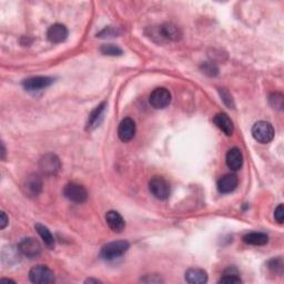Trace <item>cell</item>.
I'll list each match as a JSON object with an SVG mask.
<instances>
[{
  "instance_id": "6da1fadb",
  "label": "cell",
  "mask_w": 284,
  "mask_h": 284,
  "mask_svg": "<svg viewBox=\"0 0 284 284\" xmlns=\"http://www.w3.org/2000/svg\"><path fill=\"white\" fill-rule=\"evenodd\" d=\"M129 248L130 244L128 241H123V240H121V241H113L104 245L102 249H101L100 255L104 260L113 261L122 256L129 250Z\"/></svg>"
},
{
  "instance_id": "7a4b0ae2",
  "label": "cell",
  "mask_w": 284,
  "mask_h": 284,
  "mask_svg": "<svg viewBox=\"0 0 284 284\" xmlns=\"http://www.w3.org/2000/svg\"><path fill=\"white\" fill-rule=\"evenodd\" d=\"M252 136L257 142L269 143L274 138V128L268 121H257L252 127Z\"/></svg>"
},
{
  "instance_id": "3957f363",
  "label": "cell",
  "mask_w": 284,
  "mask_h": 284,
  "mask_svg": "<svg viewBox=\"0 0 284 284\" xmlns=\"http://www.w3.org/2000/svg\"><path fill=\"white\" fill-rule=\"evenodd\" d=\"M38 166H39V170L42 174L53 176L60 171L61 162L56 154L46 153L40 158Z\"/></svg>"
},
{
  "instance_id": "277c9868",
  "label": "cell",
  "mask_w": 284,
  "mask_h": 284,
  "mask_svg": "<svg viewBox=\"0 0 284 284\" xmlns=\"http://www.w3.org/2000/svg\"><path fill=\"white\" fill-rule=\"evenodd\" d=\"M29 280L37 284L54 283L55 273L47 266H36L29 271Z\"/></svg>"
},
{
  "instance_id": "5b68a950",
  "label": "cell",
  "mask_w": 284,
  "mask_h": 284,
  "mask_svg": "<svg viewBox=\"0 0 284 284\" xmlns=\"http://www.w3.org/2000/svg\"><path fill=\"white\" fill-rule=\"evenodd\" d=\"M64 195L69 200L74 203H84L88 199V192L84 186L75 182H70L64 189Z\"/></svg>"
},
{
  "instance_id": "8992f818",
  "label": "cell",
  "mask_w": 284,
  "mask_h": 284,
  "mask_svg": "<svg viewBox=\"0 0 284 284\" xmlns=\"http://www.w3.org/2000/svg\"><path fill=\"white\" fill-rule=\"evenodd\" d=\"M149 190L157 199L167 200L170 195V186L162 176H153L149 182Z\"/></svg>"
},
{
  "instance_id": "52a82bcc",
  "label": "cell",
  "mask_w": 284,
  "mask_h": 284,
  "mask_svg": "<svg viewBox=\"0 0 284 284\" xmlns=\"http://www.w3.org/2000/svg\"><path fill=\"white\" fill-rule=\"evenodd\" d=\"M149 101L154 109H165L171 102V93L166 88H156L151 92Z\"/></svg>"
},
{
  "instance_id": "ba28073f",
  "label": "cell",
  "mask_w": 284,
  "mask_h": 284,
  "mask_svg": "<svg viewBox=\"0 0 284 284\" xmlns=\"http://www.w3.org/2000/svg\"><path fill=\"white\" fill-rule=\"evenodd\" d=\"M42 190V179L39 174L31 173L29 174L23 181L22 185V191L26 194V197L35 198Z\"/></svg>"
},
{
  "instance_id": "9c48e42d",
  "label": "cell",
  "mask_w": 284,
  "mask_h": 284,
  "mask_svg": "<svg viewBox=\"0 0 284 284\" xmlns=\"http://www.w3.org/2000/svg\"><path fill=\"white\" fill-rule=\"evenodd\" d=\"M20 254L27 257H37L41 253V244L34 238H24L17 245Z\"/></svg>"
},
{
  "instance_id": "30bf717a",
  "label": "cell",
  "mask_w": 284,
  "mask_h": 284,
  "mask_svg": "<svg viewBox=\"0 0 284 284\" xmlns=\"http://www.w3.org/2000/svg\"><path fill=\"white\" fill-rule=\"evenodd\" d=\"M53 84H54L53 78L38 75V77H31V78L23 80L22 86L27 91L35 92V91L46 89V88L50 87Z\"/></svg>"
},
{
  "instance_id": "8fae6325",
  "label": "cell",
  "mask_w": 284,
  "mask_h": 284,
  "mask_svg": "<svg viewBox=\"0 0 284 284\" xmlns=\"http://www.w3.org/2000/svg\"><path fill=\"white\" fill-rule=\"evenodd\" d=\"M136 135V123L131 118H124L119 124L118 136L122 142H129Z\"/></svg>"
},
{
  "instance_id": "7c38bea8",
  "label": "cell",
  "mask_w": 284,
  "mask_h": 284,
  "mask_svg": "<svg viewBox=\"0 0 284 284\" xmlns=\"http://www.w3.org/2000/svg\"><path fill=\"white\" fill-rule=\"evenodd\" d=\"M68 29L65 24L55 23L47 31V38L50 42L60 43L64 42L68 38Z\"/></svg>"
},
{
  "instance_id": "4fadbf2b",
  "label": "cell",
  "mask_w": 284,
  "mask_h": 284,
  "mask_svg": "<svg viewBox=\"0 0 284 284\" xmlns=\"http://www.w3.org/2000/svg\"><path fill=\"white\" fill-rule=\"evenodd\" d=\"M239 184V180L237 178L236 174L228 173L224 174L223 176H221L220 180L218 181V190L221 193H231L237 189Z\"/></svg>"
},
{
  "instance_id": "5bb4252c",
  "label": "cell",
  "mask_w": 284,
  "mask_h": 284,
  "mask_svg": "<svg viewBox=\"0 0 284 284\" xmlns=\"http://www.w3.org/2000/svg\"><path fill=\"white\" fill-rule=\"evenodd\" d=\"M106 107H107V102H102L100 104L99 106L96 107V109H93L92 112L90 113L89 118H88V121H87V130H93L96 129L98 125H100L101 121H102L104 119V115L106 112Z\"/></svg>"
},
{
  "instance_id": "9a60e30c",
  "label": "cell",
  "mask_w": 284,
  "mask_h": 284,
  "mask_svg": "<svg viewBox=\"0 0 284 284\" xmlns=\"http://www.w3.org/2000/svg\"><path fill=\"white\" fill-rule=\"evenodd\" d=\"M226 166L232 171H238L242 168L243 165V156L241 150L239 148H232L229 150V152L226 153Z\"/></svg>"
},
{
  "instance_id": "2e32d148",
  "label": "cell",
  "mask_w": 284,
  "mask_h": 284,
  "mask_svg": "<svg viewBox=\"0 0 284 284\" xmlns=\"http://www.w3.org/2000/svg\"><path fill=\"white\" fill-rule=\"evenodd\" d=\"M106 222L109 225V228L113 231L120 233L125 228V222L121 214L117 211H109L106 214Z\"/></svg>"
},
{
  "instance_id": "e0dca14e",
  "label": "cell",
  "mask_w": 284,
  "mask_h": 284,
  "mask_svg": "<svg viewBox=\"0 0 284 284\" xmlns=\"http://www.w3.org/2000/svg\"><path fill=\"white\" fill-rule=\"evenodd\" d=\"M159 35L161 38L166 40H171V41H178L181 39L182 33L180 28H178L173 23H165L159 27Z\"/></svg>"
},
{
  "instance_id": "ac0fdd59",
  "label": "cell",
  "mask_w": 284,
  "mask_h": 284,
  "mask_svg": "<svg viewBox=\"0 0 284 284\" xmlns=\"http://www.w3.org/2000/svg\"><path fill=\"white\" fill-rule=\"evenodd\" d=\"M213 122L226 136H231L233 134V130H235L233 122L231 121L229 116L225 115V113H218L213 118Z\"/></svg>"
},
{
  "instance_id": "d6986e66",
  "label": "cell",
  "mask_w": 284,
  "mask_h": 284,
  "mask_svg": "<svg viewBox=\"0 0 284 284\" xmlns=\"http://www.w3.org/2000/svg\"><path fill=\"white\" fill-rule=\"evenodd\" d=\"M186 281L190 284H204L208 282V274L202 269H189L186 272Z\"/></svg>"
},
{
  "instance_id": "ffe728a7",
  "label": "cell",
  "mask_w": 284,
  "mask_h": 284,
  "mask_svg": "<svg viewBox=\"0 0 284 284\" xmlns=\"http://www.w3.org/2000/svg\"><path fill=\"white\" fill-rule=\"evenodd\" d=\"M243 241L250 245L261 247V245H266L269 242V237L262 232H251L243 237Z\"/></svg>"
},
{
  "instance_id": "44dd1931",
  "label": "cell",
  "mask_w": 284,
  "mask_h": 284,
  "mask_svg": "<svg viewBox=\"0 0 284 284\" xmlns=\"http://www.w3.org/2000/svg\"><path fill=\"white\" fill-rule=\"evenodd\" d=\"M35 229L38 232V235H39L40 238L43 240V242H45L47 247L53 249L55 247V238L47 226L40 224V223H37L35 225Z\"/></svg>"
},
{
  "instance_id": "7402d4cb",
  "label": "cell",
  "mask_w": 284,
  "mask_h": 284,
  "mask_svg": "<svg viewBox=\"0 0 284 284\" xmlns=\"http://www.w3.org/2000/svg\"><path fill=\"white\" fill-rule=\"evenodd\" d=\"M242 280L240 279L239 272L237 269L235 268H229L228 270H225V272L223 273V276L221 277L219 283H228V284H233V283H241Z\"/></svg>"
},
{
  "instance_id": "603a6c76",
  "label": "cell",
  "mask_w": 284,
  "mask_h": 284,
  "mask_svg": "<svg viewBox=\"0 0 284 284\" xmlns=\"http://www.w3.org/2000/svg\"><path fill=\"white\" fill-rule=\"evenodd\" d=\"M100 51L106 56H112V57L121 56L123 54L121 48H119L116 45H112V43H107V45H102L100 48Z\"/></svg>"
},
{
  "instance_id": "cb8c5ba5",
  "label": "cell",
  "mask_w": 284,
  "mask_h": 284,
  "mask_svg": "<svg viewBox=\"0 0 284 284\" xmlns=\"http://www.w3.org/2000/svg\"><path fill=\"white\" fill-rule=\"evenodd\" d=\"M269 102L276 110L283 109V94L280 92L271 93L269 97Z\"/></svg>"
},
{
  "instance_id": "d4e9b609",
  "label": "cell",
  "mask_w": 284,
  "mask_h": 284,
  "mask_svg": "<svg viewBox=\"0 0 284 284\" xmlns=\"http://www.w3.org/2000/svg\"><path fill=\"white\" fill-rule=\"evenodd\" d=\"M202 71H203L205 74L210 75V77H214V75H217L219 72V69L218 67L212 64V62H204L203 65L201 66Z\"/></svg>"
},
{
  "instance_id": "484cf974",
  "label": "cell",
  "mask_w": 284,
  "mask_h": 284,
  "mask_svg": "<svg viewBox=\"0 0 284 284\" xmlns=\"http://www.w3.org/2000/svg\"><path fill=\"white\" fill-rule=\"evenodd\" d=\"M269 269L272 270L275 273H281L283 269L282 259H273L269 262Z\"/></svg>"
},
{
  "instance_id": "4316f807",
  "label": "cell",
  "mask_w": 284,
  "mask_h": 284,
  "mask_svg": "<svg viewBox=\"0 0 284 284\" xmlns=\"http://www.w3.org/2000/svg\"><path fill=\"white\" fill-rule=\"evenodd\" d=\"M220 93H221V97H222V100L224 101V104L229 107V108H233V102H232V97L229 94L228 91H225V90H220Z\"/></svg>"
},
{
  "instance_id": "83f0119b",
  "label": "cell",
  "mask_w": 284,
  "mask_h": 284,
  "mask_svg": "<svg viewBox=\"0 0 284 284\" xmlns=\"http://www.w3.org/2000/svg\"><path fill=\"white\" fill-rule=\"evenodd\" d=\"M274 218L275 220L279 222L280 224L283 223V220H284V209H283V204H280L279 206L276 208L275 211H274Z\"/></svg>"
},
{
  "instance_id": "f1b7e54d",
  "label": "cell",
  "mask_w": 284,
  "mask_h": 284,
  "mask_svg": "<svg viewBox=\"0 0 284 284\" xmlns=\"http://www.w3.org/2000/svg\"><path fill=\"white\" fill-rule=\"evenodd\" d=\"M0 218H2V220H0V229L4 230V229L6 228V226H7L9 220H8L7 216H6V213H5V212L0 213Z\"/></svg>"
},
{
  "instance_id": "f546056e",
  "label": "cell",
  "mask_w": 284,
  "mask_h": 284,
  "mask_svg": "<svg viewBox=\"0 0 284 284\" xmlns=\"http://www.w3.org/2000/svg\"><path fill=\"white\" fill-rule=\"evenodd\" d=\"M2 153H3L2 158H3V160H4V159H5V154H6V149H5V144H4V142L2 143Z\"/></svg>"
},
{
  "instance_id": "4dcf8cb0",
  "label": "cell",
  "mask_w": 284,
  "mask_h": 284,
  "mask_svg": "<svg viewBox=\"0 0 284 284\" xmlns=\"http://www.w3.org/2000/svg\"><path fill=\"white\" fill-rule=\"evenodd\" d=\"M99 283L100 281L99 280H94V279H88V280H86V283Z\"/></svg>"
}]
</instances>
